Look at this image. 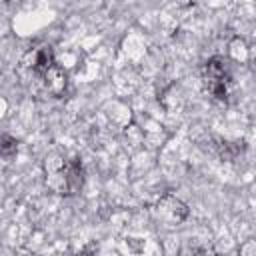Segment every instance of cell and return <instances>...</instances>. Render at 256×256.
<instances>
[{
	"label": "cell",
	"instance_id": "obj_1",
	"mask_svg": "<svg viewBox=\"0 0 256 256\" xmlns=\"http://www.w3.org/2000/svg\"><path fill=\"white\" fill-rule=\"evenodd\" d=\"M46 186L62 196H74L84 184V168L78 156L50 154L44 160Z\"/></svg>",
	"mask_w": 256,
	"mask_h": 256
},
{
	"label": "cell",
	"instance_id": "obj_5",
	"mask_svg": "<svg viewBox=\"0 0 256 256\" xmlns=\"http://www.w3.org/2000/svg\"><path fill=\"white\" fill-rule=\"evenodd\" d=\"M16 152H18V142L8 134L0 136V158L10 160V158H14Z\"/></svg>",
	"mask_w": 256,
	"mask_h": 256
},
{
	"label": "cell",
	"instance_id": "obj_4",
	"mask_svg": "<svg viewBox=\"0 0 256 256\" xmlns=\"http://www.w3.org/2000/svg\"><path fill=\"white\" fill-rule=\"evenodd\" d=\"M36 80H40V84L46 88V92H50L52 96H60L62 92H64V88H66V84H68V74H66V70L58 64V62H54L46 72H42Z\"/></svg>",
	"mask_w": 256,
	"mask_h": 256
},
{
	"label": "cell",
	"instance_id": "obj_3",
	"mask_svg": "<svg viewBox=\"0 0 256 256\" xmlns=\"http://www.w3.org/2000/svg\"><path fill=\"white\" fill-rule=\"evenodd\" d=\"M152 214L158 222H162L164 226H178L188 218V206L174 194L166 192L162 194L154 206H152Z\"/></svg>",
	"mask_w": 256,
	"mask_h": 256
},
{
	"label": "cell",
	"instance_id": "obj_2",
	"mask_svg": "<svg viewBox=\"0 0 256 256\" xmlns=\"http://www.w3.org/2000/svg\"><path fill=\"white\" fill-rule=\"evenodd\" d=\"M202 78H204V84H206L208 92L218 102H226L228 100L230 74H228V62L222 56H212V58H208L204 62V66H202Z\"/></svg>",
	"mask_w": 256,
	"mask_h": 256
}]
</instances>
